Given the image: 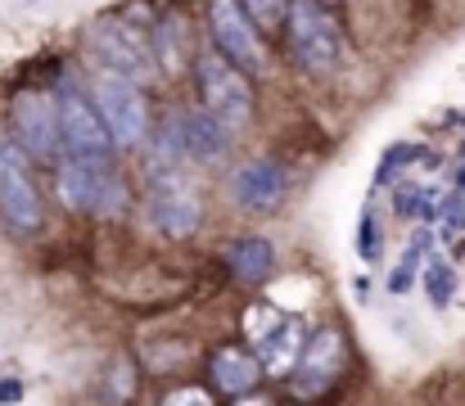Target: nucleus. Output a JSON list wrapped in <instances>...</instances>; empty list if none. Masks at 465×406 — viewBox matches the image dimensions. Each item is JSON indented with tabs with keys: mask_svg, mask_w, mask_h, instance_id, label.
<instances>
[{
	"mask_svg": "<svg viewBox=\"0 0 465 406\" xmlns=\"http://www.w3.org/2000/svg\"><path fill=\"white\" fill-rule=\"evenodd\" d=\"M59 199L73 213L118 217L127 208V181L114 167V153H68L59 163Z\"/></svg>",
	"mask_w": 465,
	"mask_h": 406,
	"instance_id": "obj_1",
	"label": "nucleus"
},
{
	"mask_svg": "<svg viewBox=\"0 0 465 406\" xmlns=\"http://www.w3.org/2000/svg\"><path fill=\"white\" fill-rule=\"evenodd\" d=\"M285 36L294 59L308 73H334L343 59V23L325 0H290L285 5Z\"/></svg>",
	"mask_w": 465,
	"mask_h": 406,
	"instance_id": "obj_2",
	"label": "nucleus"
},
{
	"mask_svg": "<svg viewBox=\"0 0 465 406\" xmlns=\"http://www.w3.org/2000/svg\"><path fill=\"white\" fill-rule=\"evenodd\" d=\"M194 82H199V100L235 132L244 123H253V82L240 64H231L217 45L213 50H199L194 59Z\"/></svg>",
	"mask_w": 465,
	"mask_h": 406,
	"instance_id": "obj_3",
	"label": "nucleus"
},
{
	"mask_svg": "<svg viewBox=\"0 0 465 406\" xmlns=\"http://www.w3.org/2000/svg\"><path fill=\"white\" fill-rule=\"evenodd\" d=\"M0 217L23 235L41 231V222H45V203L32 181V153L9 132H0Z\"/></svg>",
	"mask_w": 465,
	"mask_h": 406,
	"instance_id": "obj_4",
	"label": "nucleus"
},
{
	"mask_svg": "<svg viewBox=\"0 0 465 406\" xmlns=\"http://www.w3.org/2000/svg\"><path fill=\"white\" fill-rule=\"evenodd\" d=\"M91 95H95L109 132L118 140V149H141L150 140V100H145L141 82H132L114 68H95Z\"/></svg>",
	"mask_w": 465,
	"mask_h": 406,
	"instance_id": "obj_5",
	"label": "nucleus"
},
{
	"mask_svg": "<svg viewBox=\"0 0 465 406\" xmlns=\"http://www.w3.org/2000/svg\"><path fill=\"white\" fill-rule=\"evenodd\" d=\"M91 45H95V54H100L104 68H114V73L141 82V86L158 73L154 41H150L136 23H127V18H104V23H95V27H91Z\"/></svg>",
	"mask_w": 465,
	"mask_h": 406,
	"instance_id": "obj_6",
	"label": "nucleus"
},
{
	"mask_svg": "<svg viewBox=\"0 0 465 406\" xmlns=\"http://www.w3.org/2000/svg\"><path fill=\"white\" fill-rule=\"evenodd\" d=\"M343 361H348V339L339 325H321L316 334H308L303 352H299V366L290 371V393L316 402L334 389V380L343 375Z\"/></svg>",
	"mask_w": 465,
	"mask_h": 406,
	"instance_id": "obj_7",
	"label": "nucleus"
},
{
	"mask_svg": "<svg viewBox=\"0 0 465 406\" xmlns=\"http://www.w3.org/2000/svg\"><path fill=\"white\" fill-rule=\"evenodd\" d=\"M208 27H213V45L240 64L249 77H258L267 68V50L258 36V18L249 14L244 0H208Z\"/></svg>",
	"mask_w": 465,
	"mask_h": 406,
	"instance_id": "obj_8",
	"label": "nucleus"
},
{
	"mask_svg": "<svg viewBox=\"0 0 465 406\" xmlns=\"http://www.w3.org/2000/svg\"><path fill=\"white\" fill-rule=\"evenodd\" d=\"M54 100H59V123H64V149L68 153H114L118 149L95 95H86L77 82L59 77Z\"/></svg>",
	"mask_w": 465,
	"mask_h": 406,
	"instance_id": "obj_9",
	"label": "nucleus"
},
{
	"mask_svg": "<svg viewBox=\"0 0 465 406\" xmlns=\"http://www.w3.org/2000/svg\"><path fill=\"white\" fill-rule=\"evenodd\" d=\"M14 135L27 144L32 158H59L64 153V123H59V100L54 91H18L9 104Z\"/></svg>",
	"mask_w": 465,
	"mask_h": 406,
	"instance_id": "obj_10",
	"label": "nucleus"
},
{
	"mask_svg": "<svg viewBox=\"0 0 465 406\" xmlns=\"http://www.w3.org/2000/svg\"><path fill=\"white\" fill-rule=\"evenodd\" d=\"M172 123H176V135H181V149H185V158H194V163H222L226 158V149H231V127L208 109V104H185V109H176L172 114Z\"/></svg>",
	"mask_w": 465,
	"mask_h": 406,
	"instance_id": "obj_11",
	"label": "nucleus"
},
{
	"mask_svg": "<svg viewBox=\"0 0 465 406\" xmlns=\"http://www.w3.org/2000/svg\"><path fill=\"white\" fill-rule=\"evenodd\" d=\"M231 194L244 213H272L285 199V172L272 158H253L231 176Z\"/></svg>",
	"mask_w": 465,
	"mask_h": 406,
	"instance_id": "obj_12",
	"label": "nucleus"
},
{
	"mask_svg": "<svg viewBox=\"0 0 465 406\" xmlns=\"http://www.w3.org/2000/svg\"><path fill=\"white\" fill-rule=\"evenodd\" d=\"M262 357H253L249 348H235V343H226V348H217L213 352V361H208V375H213V389L217 393H226V398H240V393H253L258 389V380H262Z\"/></svg>",
	"mask_w": 465,
	"mask_h": 406,
	"instance_id": "obj_13",
	"label": "nucleus"
},
{
	"mask_svg": "<svg viewBox=\"0 0 465 406\" xmlns=\"http://www.w3.org/2000/svg\"><path fill=\"white\" fill-rule=\"evenodd\" d=\"M303 321L299 316H276L272 325L258 330V352H262V366L272 375H285L299 366V352H303Z\"/></svg>",
	"mask_w": 465,
	"mask_h": 406,
	"instance_id": "obj_14",
	"label": "nucleus"
},
{
	"mask_svg": "<svg viewBox=\"0 0 465 406\" xmlns=\"http://www.w3.org/2000/svg\"><path fill=\"white\" fill-rule=\"evenodd\" d=\"M276 267V249H272V240H262V235H249V240H235L231 249H226V271L240 280V284H262L267 275Z\"/></svg>",
	"mask_w": 465,
	"mask_h": 406,
	"instance_id": "obj_15",
	"label": "nucleus"
},
{
	"mask_svg": "<svg viewBox=\"0 0 465 406\" xmlns=\"http://www.w3.org/2000/svg\"><path fill=\"white\" fill-rule=\"evenodd\" d=\"M154 54H158V73H167V77L185 73V64H190V36H185V27H181V14H163V18H158Z\"/></svg>",
	"mask_w": 465,
	"mask_h": 406,
	"instance_id": "obj_16",
	"label": "nucleus"
},
{
	"mask_svg": "<svg viewBox=\"0 0 465 406\" xmlns=\"http://www.w3.org/2000/svg\"><path fill=\"white\" fill-rule=\"evenodd\" d=\"M136 384H141V375H136V361L132 357H109L104 361V375H100V406H132L136 398Z\"/></svg>",
	"mask_w": 465,
	"mask_h": 406,
	"instance_id": "obj_17",
	"label": "nucleus"
},
{
	"mask_svg": "<svg viewBox=\"0 0 465 406\" xmlns=\"http://www.w3.org/2000/svg\"><path fill=\"white\" fill-rule=\"evenodd\" d=\"M425 289H430V302H434V307H448L452 293H457V271H452V262L430 258V262H425Z\"/></svg>",
	"mask_w": 465,
	"mask_h": 406,
	"instance_id": "obj_18",
	"label": "nucleus"
},
{
	"mask_svg": "<svg viewBox=\"0 0 465 406\" xmlns=\"http://www.w3.org/2000/svg\"><path fill=\"white\" fill-rule=\"evenodd\" d=\"M398 213L402 217H434L439 213V194L425 185H402L398 190Z\"/></svg>",
	"mask_w": 465,
	"mask_h": 406,
	"instance_id": "obj_19",
	"label": "nucleus"
},
{
	"mask_svg": "<svg viewBox=\"0 0 465 406\" xmlns=\"http://www.w3.org/2000/svg\"><path fill=\"white\" fill-rule=\"evenodd\" d=\"M357 253H361L366 262H380V253H384V244H380V222H375L371 208L361 213V226H357Z\"/></svg>",
	"mask_w": 465,
	"mask_h": 406,
	"instance_id": "obj_20",
	"label": "nucleus"
},
{
	"mask_svg": "<svg viewBox=\"0 0 465 406\" xmlns=\"http://www.w3.org/2000/svg\"><path fill=\"white\" fill-rule=\"evenodd\" d=\"M158 406H213V393L199 389V384H176V389L163 393V402Z\"/></svg>",
	"mask_w": 465,
	"mask_h": 406,
	"instance_id": "obj_21",
	"label": "nucleus"
},
{
	"mask_svg": "<svg viewBox=\"0 0 465 406\" xmlns=\"http://www.w3.org/2000/svg\"><path fill=\"white\" fill-rule=\"evenodd\" d=\"M244 5H249V14L258 18V27H281L290 0H244Z\"/></svg>",
	"mask_w": 465,
	"mask_h": 406,
	"instance_id": "obj_22",
	"label": "nucleus"
},
{
	"mask_svg": "<svg viewBox=\"0 0 465 406\" xmlns=\"http://www.w3.org/2000/svg\"><path fill=\"white\" fill-rule=\"evenodd\" d=\"M18 398H23V384L18 380H5L0 384V402H18Z\"/></svg>",
	"mask_w": 465,
	"mask_h": 406,
	"instance_id": "obj_23",
	"label": "nucleus"
},
{
	"mask_svg": "<svg viewBox=\"0 0 465 406\" xmlns=\"http://www.w3.org/2000/svg\"><path fill=\"white\" fill-rule=\"evenodd\" d=\"M235 406H272V402H267V398H253V393H240Z\"/></svg>",
	"mask_w": 465,
	"mask_h": 406,
	"instance_id": "obj_24",
	"label": "nucleus"
},
{
	"mask_svg": "<svg viewBox=\"0 0 465 406\" xmlns=\"http://www.w3.org/2000/svg\"><path fill=\"white\" fill-rule=\"evenodd\" d=\"M325 5H330V0H325Z\"/></svg>",
	"mask_w": 465,
	"mask_h": 406,
	"instance_id": "obj_25",
	"label": "nucleus"
}]
</instances>
